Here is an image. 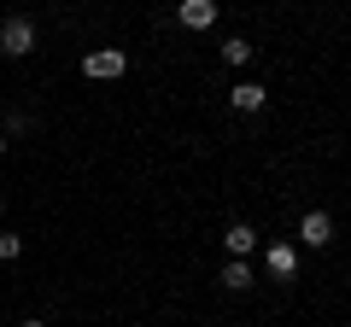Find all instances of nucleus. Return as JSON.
I'll return each mask as SVG.
<instances>
[{"label":"nucleus","instance_id":"nucleus-1","mask_svg":"<svg viewBox=\"0 0 351 327\" xmlns=\"http://www.w3.org/2000/svg\"><path fill=\"white\" fill-rule=\"evenodd\" d=\"M123 70H129V53L123 47H94L82 59V76H94V82H117Z\"/></svg>","mask_w":351,"mask_h":327},{"label":"nucleus","instance_id":"nucleus-2","mask_svg":"<svg viewBox=\"0 0 351 327\" xmlns=\"http://www.w3.org/2000/svg\"><path fill=\"white\" fill-rule=\"evenodd\" d=\"M0 53H12V59H24V53H36V24H29L24 12H12L6 24H0Z\"/></svg>","mask_w":351,"mask_h":327},{"label":"nucleus","instance_id":"nucleus-3","mask_svg":"<svg viewBox=\"0 0 351 327\" xmlns=\"http://www.w3.org/2000/svg\"><path fill=\"white\" fill-rule=\"evenodd\" d=\"M328 239H334V216H328V211H304V222H299V246L322 252Z\"/></svg>","mask_w":351,"mask_h":327},{"label":"nucleus","instance_id":"nucleus-4","mask_svg":"<svg viewBox=\"0 0 351 327\" xmlns=\"http://www.w3.org/2000/svg\"><path fill=\"white\" fill-rule=\"evenodd\" d=\"M263 263H269V275H276V280H293V275H299V252H293V239H276V246L263 252Z\"/></svg>","mask_w":351,"mask_h":327},{"label":"nucleus","instance_id":"nucleus-5","mask_svg":"<svg viewBox=\"0 0 351 327\" xmlns=\"http://www.w3.org/2000/svg\"><path fill=\"white\" fill-rule=\"evenodd\" d=\"M223 246H228V257H252V252H258V228H252V222H228L223 228Z\"/></svg>","mask_w":351,"mask_h":327},{"label":"nucleus","instance_id":"nucleus-6","mask_svg":"<svg viewBox=\"0 0 351 327\" xmlns=\"http://www.w3.org/2000/svg\"><path fill=\"white\" fill-rule=\"evenodd\" d=\"M176 18H182L188 29H211V24H217V0H182Z\"/></svg>","mask_w":351,"mask_h":327},{"label":"nucleus","instance_id":"nucleus-7","mask_svg":"<svg viewBox=\"0 0 351 327\" xmlns=\"http://www.w3.org/2000/svg\"><path fill=\"white\" fill-rule=\"evenodd\" d=\"M263 100H269V94L258 88V82H234V88H228V105H234V112H263Z\"/></svg>","mask_w":351,"mask_h":327},{"label":"nucleus","instance_id":"nucleus-8","mask_svg":"<svg viewBox=\"0 0 351 327\" xmlns=\"http://www.w3.org/2000/svg\"><path fill=\"white\" fill-rule=\"evenodd\" d=\"M223 287H228V292H246V287H252V263H246V257H228Z\"/></svg>","mask_w":351,"mask_h":327},{"label":"nucleus","instance_id":"nucleus-9","mask_svg":"<svg viewBox=\"0 0 351 327\" xmlns=\"http://www.w3.org/2000/svg\"><path fill=\"white\" fill-rule=\"evenodd\" d=\"M252 53H258V47H252L246 36H234V41H223V59H228V64H252Z\"/></svg>","mask_w":351,"mask_h":327},{"label":"nucleus","instance_id":"nucleus-10","mask_svg":"<svg viewBox=\"0 0 351 327\" xmlns=\"http://www.w3.org/2000/svg\"><path fill=\"white\" fill-rule=\"evenodd\" d=\"M29 129H36V123H29V117H24V112H12V117H6V129H0V135L12 140V135H29Z\"/></svg>","mask_w":351,"mask_h":327},{"label":"nucleus","instance_id":"nucleus-11","mask_svg":"<svg viewBox=\"0 0 351 327\" xmlns=\"http://www.w3.org/2000/svg\"><path fill=\"white\" fill-rule=\"evenodd\" d=\"M18 252H24V239H18V234H0V257H6V263H12Z\"/></svg>","mask_w":351,"mask_h":327},{"label":"nucleus","instance_id":"nucleus-12","mask_svg":"<svg viewBox=\"0 0 351 327\" xmlns=\"http://www.w3.org/2000/svg\"><path fill=\"white\" fill-rule=\"evenodd\" d=\"M0 158H6V135H0Z\"/></svg>","mask_w":351,"mask_h":327},{"label":"nucleus","instance_id":"nucleus-13","mask_svg":"<svg viewBox=\"0 0 351 327\" xmlns=\"http://www.w3.org/2000/svg\"><path fill=\"white\" fill-rule=\"evenodd\" d=\"M18 327H41V322H18Z\"/></svg>","mask_w":351,"mask_h":327},{"label":"nucleus","instance_id":"nucleus-14","mask_svg":"<svg viewBox=\"0 0 351 327\" xmlns=\"http://www.w3.org/2000/svg\"><path fill=\"white\" fill-rule=\"evenodd\" d=\"M0 211H6V205H0Z\"/></svg>","mask_w":351,"mask_h":327}]
</instances>
